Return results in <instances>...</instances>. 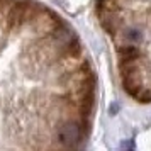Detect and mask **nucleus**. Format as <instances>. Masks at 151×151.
Listing matches in <instances>:
<instances>
[{"mask_svg": "<svg viewBox=\"0 0 151 151\" xmlns=\"http://www.w3.org/2000/svg\"><path fill=\"white\" fill-rule=\"evenodd\" d=\"M95 70L76 27L44 0H0V119L19 131L88 121Z\"/></svg>", "mask_w": 151, "mask_h": 151, "instance_id": "nucleus-1", "label": "nucleus"}, {"mask_svg": "<svg viewBox=\"0 0 151 151\" xmlns=\"http://www.w3.org/2000/svg\"><path fill=\"white\" fill-rule=\"evenodd\" d=\"M97 22L116 53L124 90L151 100V0H97Z\"/></svg>", "mask_w": 151, "mask_h": 151, "instance_id": "nucleus-2", "label": "nucleus"}]
</instances>
